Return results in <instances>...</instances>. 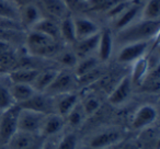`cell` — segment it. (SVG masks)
<instances>
[{
  "instance_id": "6da1fadb",
  "label": "cell",
  "mask_w": 160,
  "mask_h": 149,
  "mask_svg": "<svg viewBox=\"0 0 160 149\" xmlns=\"http://www.w3.org/2000/svg\"><path fill=\"white\" fill-rule=\"evenodd\" d=\"M160 32V21L138 19L124 29L116 31V41L121 45L135 42L157 40Z\"/></svg>"
},
{
  "instance_id": "7a4b0ae2",
  "label": "cell",
  "mask_w": 160,
  "mask_h": 149,
  "mask_svg": "<svg viewBox=\"0 0 160 149\" xmlns=\"http://www.w3.org/2000/svg\"><path fill=\"white\" fill-rule=\"evenodd\" d=\"M25 46L28 53L38 57H51L56 56L60 51V42L49 36L40 33L34 30H30L25 35Z\"/></svg>"
},
{
  "instance_id": "3957f363",
  "label": "cell",
  "mask_w": 160,
  "mask_h": 149,
  "mask_svg": "<svg viewBox=\"0 0 160 149\" xmlns=\"http://www.w3.org/2000/svg\"><path fill=\"white\" fill-rule=\"evenodd\" d=\"M19 105H13L6 111L0 112V146L6 145L11 136L18 131Z\"/></svg>"
},
{
  "instance_id": "277c9868",
  "label": "cell",
  "mask_w": 160,
  "mask_h": 149,
  "mask_svg": "<svg viewBox=\"0 0 160 149\" xmlns=\"http://www.w3.org/2000/svg\"><path fill=\"white\" fill-rule=\"evenodd\" d=\"M77 85H78L77 77L69 69L58 70L53 82L49 85V87L47 88V90L44 93L54 97V96H57V94L71 92L73 91V89H75Z\"/></svg>"
},
{
  "instance_id": "5b68a950",
  "label": "cell",
  "mask_w": 160,
  "mask_h": 149,
  "mask_svg": "<svg viewBox=\"0 0 160 149\" xmlns=\"http://www.w3.org/2000/svg\"><path fill=\"white\" fill-rule=\"evenodd\" d=\"M45 115L46 114L20 107L18 116V129L25 133L33 134V135H40Z\"/></svg>"
},
{
  "instance_id": "8992f818",
  "label": "cell",
  "mask_w": 160,
  "mask_h": 149,
  "mask_svg": "<svg viewBox=\"0 0 160 149\" xmlns=\"http://www.w3.org/2000/svg\"><path fill=\"white\" fill-rule=\"evenodd\" d=\"M151 42L152 41H144V42L124 44L118 54V62L121 64H133V62H135L139 58L147 55Z\"/></svg>"
},
{
  "instance_id": "52a82bcc",
  "label": "cell",
  "mask_w": 160,
  "mask_h": 149,
  "mask_svg": "<svg viewBox=\"0 0 160 149\" xmlns=\"http://www.w3.org/2000/svg\"><path fill=\"white\" fill-rule=\"evenodd\" d=\"M124 138V133L120 128H109L98 133L91 138L89 146L92 149H105L118 145Z\"/></svg>"
},
{
  "instance_id": "ba28073f",
  "label": "cell",
  "mask_w": 160,
  "mask_h": 149,
  "mask_svg": "<svg viewBox=\"0 0 160 149\" xmlns=\"http://www.w3.org/2000/svg\"><path fill=\"white\" fill-rule=\"evenodd\" d=\"M158 111L153 105L144 104L139 107L132 118V128L135 131H142L149 126H152L157 121Z\"/></svg>"
},
{
  "instance_id": "9c48e42d",
  "label": "cell",
  "mask_w": 160,
  "mask_h": 149,
  "mask_svg": "<svg viewBox=\"0 0 160 149\" xmlns=\"http://www.w3.org/2000/svg\"><path fill=\"white\" fill-rule=\"evenodd\" d=\"M133 88L134 86L132 83L131 78H129V75L122 77L110 91L109 97H108L110 104L114 105V107L124 104L131 97Z\"/></svg>"
},
{
  "instance_id": "30bf717a",
  "label": "cell",
  "mask_w": 160,
  "mask_h": 149,
  "mask_svg": "<svg viewBox=\"0 0 160 149\" xmlns=\"http://www.w3.org/2000/svg\"><path fill=\"white\" fill-rule=\"evenodd\" d=\"M22 109H29L32 111L40 112L43 114L55 113L54 111V99L52 96L44 93V92H36L32 98L28 101L19 104Z\"/></svg>"
},
{
  "instance_id": "8fae6325",
  "label": "cell",
  "mask_w": 160,
  "mask_h": 149,
  "mask_svg": "<svg viewBox=\"0 0 160 149\" xmlns=\"http://www.w3.org/2000/svg\"><path fill=\"white\" fill-rule=\"evenodd\" d=\"M38 5L40 6L43 14L54 20L60 21L65 17L69 16V10L67 8L64 0H38Z\"/></svg>"
},
{
  "instance_id": "7c38bea8",
  "label": "cell",
  "mask_w": 160,
  "mask_h": 149,
  "mask_svg": "<svg viewBox=\"0 0 160 149\" xmlns=\"http://www.w3.org/2000/svg\"><path fill=\"white\" fill-rule=\"evenodd\" d=\"M44 17L38 2L19 8V23L23 29L31 30Z\"/></svg>"
},
{
  "instance_id": "4fadbf2b",
  "label": "cell",
  "mask_w": 160,
  "mask_h": 149,
  "mask_svg": "<svg viewBox=\"0 0 160 149\" xmlns=\"http://www.w3.org/2000/svg\"><path fill=\"white\" fill-rule=\"evenodd\" d=\"M65 117L57 113H49L46 114L43 121L42 127H41L40 135L44 138L53 137L56 136L62 131L65 127Z\"/></svg>"
},
{
  "instance_id": "5bb4252c",
  "label": "cell",
  "mask_w": 160,
  "mask_h": 149,
  "mask_svg": "<svg viewBox=\"0 0 160 149\" xmlns=\"http://www.w3.org/2000/svg\"><path fill=\"white\" fill-rule=\"evenodd\" d=\"M73 25H75L76 41L89 37L100 32V27L96 21L87 17H76L73 18Z\"/></svg>"
},
{
  "instance_id": "9a60e30c",
  "label": "cell",
  "mask_w": 160,
  "mask_h": 149,
  "mask_svg": "<svg viewBox=\"0 0 160 149\" xmlns=\"http://www.w3.org/2000/svg\"><path fill=\"white\" fill-rule=\"evenodd\" d=\"M114 37L113 33L110 29L100 30L99 35L98 48H97V57L101 62H105L111 58L113 53Z\"/></svg>"
},
{
  "instance_id": "2e32d148",
  "label": "cell",
  "mask_w": 160,
  "mask_h": 149,
  "mask_svg": "<svg viewBox=\"0 0 160 149\" xmlns=\"http://www.w3.org/2000/svg\"><path fill=\"white\" fill-rule=\"evenodd\" d=\"M54 111L62 116H66L79 102V96L75 91L54 96Z\"/></svg>"
},
{
  "instance_id": "e0dca14e",
  "label": "cell",
  "mask_w": 160,
  "mask_h": 149,
  "mask_svg": "<svg viewBox=\"0 0 160 149\" xmlns=\"http://www.w3.org/2000/svg\"><path fill=\"white\" fill-rule=\"evenodd\" d=\"M140 10H142V6L133 1L118 18L113 20L114 29L116 31H120V30L124 29L133 22H135L136 20H138L140 16Z\"/></svg>"
},
{
  "instance_id": "ac0fdd59",
  "label": "cell",
  "mask_w": 160,
  "mask_h": 149,
  "mask_svg": "<svg viewBox=\"0 0 160 149\" xmlns=\"http://www.w3.org/2000/svg\"><path fill=\"white\" fill-rule=\"evenodd\" d=\"M99 35H100V32L98 34L89 36V37L76 41L75 44H73L72 51L75 52L78 59L88 57V56H92L94 53H97V48H98V43H99Z\"/></svg>"
},
{
  "instance_id": "d6986e66",
  "label": "cell",
  "mask_w": 160,
  "mask_h": 149,
  "mask_svg": "<svg viewBox=\"0 0 160 149\" xmlns=\"http://www.w3.org/2000/svg\"><path fill=\"white\" fill-rule=\"evenodd\" d=\"M38 68H29V67H19L14 68L8 72V79L12 83H29L32 85L34 79L38 73Z\"/></svg>"
},
{
  "instance_id": "ffe728a7",
  "label": "cell",
  "mask_w": 160,
  "mask_h": 149,
  "mask_svg": "<svg viewBox=\"0 0 160 149\" xmlns=\"http://www.w3.org/2000/svg\"><path fill=\"white\" fill-rule=\"evenodd\" d=\"M31 30L38 31L40 33H43L49 37L54 38L56 41H60V34H59V21L51 19L48 17H43Z\"/></svg>"
},
{
  "instance_id": "44dd1931",
  "label": "cell",
  "mask_w": 160,
  "mask_h": 149,
  "mask_svg": "<svg viewBox=\"0 0 160 149\" xmlns=\"http://www.w3.org/2000/svg\"><path fill=\"white\" fill-rule=\"evenodd\" d=\"M132 65L133 66H132V71L129 73V78H131L134 87H139L150 69V62L146 55L136 60Z\"/></svg>"
},
{
  "instance_id": "7402d4cb",
  "label": "cell",
  "mask_w": 160,
  "mask_h": 149,
  "mask_svg": "<svg viewBox=\"0 0 160 149\" xmlns=\"http://www.w3.org/2000/svg\"><path fill=\"white\" fill-rule=\"evenodd\" d=\"M10 92L17 105L28 101L36 93L32 85L29 83H12L10 82Z\"/></svg>"
},
{
  "instance_id": "603a6c76",
  "label": "cell",
  "mask_w": 160,
  "mask_h": 149,
  "mask_svg": "<svg viewBox=\"0 0 160 149\" xmlns=\"http://www.w3.org/2000/svg\"><path fill=\"white\" fill-rule=\"evenodd\" d=\"M57 72L58 70L53 68L40 70L36 78L34 79L33 83H32V87L34 88V90L36 92H45L47 90V88L49 87V85L53 82Z\"/></svg>"
},
{
  "instance_id": "cb8c5ba5",
  "label": "cell",
  "mask_w": 160,
  "mask_h": 149,
  "mask_svg": "<svg viewBox=\"0 0 160 149\" xmlns=\"http://www.w3.org/2000/svg\"><path fill=\"white\" fill-rule=\"evenodd\" d=\"M59 34L60 41L66 44H75L76 42V33L75 25H73V18L70 14L65 17L59 21Z\"/></svg>"
},
{
  "instance_id": "d4e9b609",
  "label": "cell",
  "mask_w": 160,
  "mask_h": 149,
  "mask_svg": "<svg viewBox=\"0 0 160 149\" xmlns=\"http://www.w3.org/2000/svg\"><path fill=\"white\" fill-rule=\"evenodd\" d=\"M38 135L25 133L22 131H17L13 135L11 136L9 140L6 144V147L8 149H25Z\"/></svg>"
},
{
  "instance_id": "484cf974",
  "label": "cell",
  "mask_w": 160,
  "mask_h": 149,
  "mask_svg": "<svg viewBox=\"0 0 160 149\" xmlns=\"http://www.w3.org/2000/svg\"><path fill=\"white\" fill-rule=\"evenodd\" d=\"M101 62L99 60V58L97 56L92 55V56H88V57L81 58V59L78 60L77 65L73 69V73L77 78L83 76L86 73L90 72L91 70H93L94 68H97L98 66H100Z\"/></svg>"
},
{
  "instance_id": "4316f807",
  "label": "cell",
  "mask_w": 160,
  "mask_h": 149,
  "mask_svg": "<svg viewBox=\"0 0 160 149\" xmlns=\"http://www.w3.org/2000/svg\"><path fill=\"white\" fill-rule=\"evenodd\" d=\"M139 19L147 21H160V0H148L142 7Z\"/></svg>"
},
{
  "instance_id": "83f0119b",
  "label": "cell",
  "mask_w": 160,
  "mask_h": 149,
  "mask_svg": "<svg viewBox=\"0 0 160 149\" xmlns=\"http://www.w3.org/2000/svg\"><path fill=\"white\" fill-rule=\"evenodd\" d=\"M86 117H87V115H86L85 111L82 109V105L79 101L72 107V110L65 116V122L70 127H78L85 122Z\"/></svg>"
},
{
  "instance_id": "f1b7e54d",
  "label": "cell",
  "mask_w": 160,
  "mask_h": 149,
  "mask_svg": "<svg viewBox=\"0 0 160 149\" xmlns=\"http://www.w3.org/2000/svg\"><path fill=\"white\" fill-rule=\"evenodd\" d=\"M0 18L19 22V8L11 0H0Z\"/></svg>"
},
{
  "instance_id": "f546056e",
  "label": "cell",
  "mask_w": 160,
  "mask_h": 149,
  "mask_svg": "<svg viewBox=\"0 0 160 149\" xmlns=\"http://www.w3.org/2000/svg\"><path fill=\"white\" fill-rule=\"evenodd\" d=\"M55 58H56V60L66 69L75 68L78 60H79L72 49H62V51L55 56Z\"/></svg>"
},
{
  "instance_id": "4dcf8cb0",
  "label": "cell",
  "mask_w": 160,
  "mask_h": 149,
  "mask_svg": "<svg viewBox=\"0 0 160 149\" xmlns=\"http://www.w3.org/2000/svg\"><path fill=\"white\" fill-rule=\"evenodd\" d=\"M104 75H105L104 69H103L100 65V66L94 68L93 70H91L90 72H88V73H86V75H83V76L77 78V82H78V85H83V86L93 85L99 79L102 78Z\"/></svg>"
},
{
  "instance_id": "1f68e13d",
  "label": "cell",
  "mask_w": 160,
  "mask_h": 149,
  "mask_svg": "<svg viewBox=\"0 0 160 149\" xmlns=\"http://www.w3.org/2000/svg\"><path fill=\"white\" fill-rule=\"evenodd\" d=\"M16 105L10 92V83L6 85L0 81V112L6 111L9 107Z\"/></svg>"
},
{
  "instance_id": "d6a6232c",
  "label": "cell",
  "mask_w": 160,
  "mask_h": 149,
  "mask_svg": "<svg viewBox=\"0 0 160 149\" xmlns=\"http://www.w3.org/2000/svg\"><path fill=\"white\" fill-rule=\"evenodd\" d=\"M82 109L85 111L86 115L90 116L92 114H94L101 107V101L98 97L96 96H88L86 99H83L82 101H80Z\"/></svg>"
},
{
  "instance_id": "836d02e7",
  "label": "cell",
  "mask_w": 160,
  "mask_h": 149,
  "mask_svg": "<svg viewBox=\"0 0 160 149\" xmlns=\"http://www.w3.org/2000/svg\"><path fill=\"white\" fill-rule=\"evenodd\" d=\"M77 136L72 133L66 134L60 139H58L56 149H76L77 147Z\"/></svg>"
},
{
  "instance_id": "e575fe53",
  "label": "cell",
  "mask_w": 160,
  "mask_h": 149,
  "mask_svg": "<svg viewBox=\"0 0 160 149\" xmlns=\"http://www.w3.org/2000/svg\"><path fill=\"white\" fill-rule=\"evenodd\" d=\"M44 139L45 138L41 135H38L34 140L25 149H42V146H43V142H44Z\"/></svg>"
},
{
  "instance_id": "d590c367",
  "label": "cell",
  "mask_w": 160,
  "mask_h": 149,
  "mask_svg": "<svg viewBox=\"0 0 160 149\" xmlns=\"http://www.w3.org/2000/svg\"><path fill=\"white\" fill-rule=\"evenodd\" d=\"M11 1L18 8L23 7V6H27V5H30V3H35V2H38V0H11Z\"/></svg>"
},
{
  "instance_id": "8d00e7d4",
  "label": "cell",
  "mask_w": 160,
  "mask_h": 149,
  "mask_svg": "<svg viewBox=\"0 0 160 149\" xmlns=\"http://www.w3.org/2000/svg\"><path fill=\"white\" fill-rule=\"evenodd\" d=\"M121 149H139V147L136 146V145H133V144H126L124 147H122Z\"/></svg>"
},
{
  "instance_id": "74e56055",
  "label": "cell",
  "mask_w": 160,
  "mask_h": 149,
  "mask_svg": "<svg viewBox=\"0 0 160 149\" xmlns=\"http://www.w3.org/2000/svg\"><path fill=\"white\" fill-rule=\"evenodd\" d=\"M5 72H6V71L3 70V68H2V67H1V65H0V76H1L2 73H5Z\"/></svg>"
},
{
  "instance_id": "f35d334b",
  "label": "cell",
  "mask_w": 160,
  "mask_h": 149,
  "mask_svg": "<svg viewBox=\"0 0 160 149\" xmlns=\"http://www.w3.org/2000/svg\"><path fill=\"white\" fill-rule=\"evenodd\" d=\"M0 149H8V148L6 147V145H1V146H0Z\"/></svg>"
},
{
  "instance_id": "ab89813d",
  "label": "cell",
  "mask_w": 160,
  "mask_h": 149,
  "mask_svg": "<svg viewBox=\"0 0 160 149\" xmlns=\"http://www.w3.org/2000/svg\"><path fill=\"white\" fill-rule=\"evenodd\" d=\"M80 1H82V2L86 3V5H87V2H88V0H80Z\"/></svg>"
}]
</instances>
